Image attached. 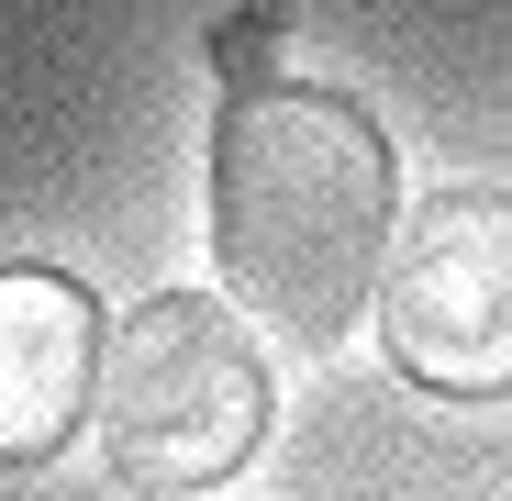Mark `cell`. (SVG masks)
<instances>
[{
	"label": "cell",
	"mask_w": 512,
	"mask_h": 501,
	"mask_svg": "<svg viewBox=\"0 0 512 501\" xmlns=\"http://www.w3.org/2000/svg\"><path fill=\"white\" fill-rule=\"evenodd\" d=\"M401 223V156L357 90L245 78L212 123V257L234 312H256L279 346H346L379 301Z\"/></svg>",
	"instance_id": "obj_1"
},
{
	"label": "cell",
	"mask_w": 512,
	"mask_h": 501,
	"mask_svg": "<svg viewBox=\"0 0 512 501\" xmlns=\"http://www.w3.org/2000/svg\"><path fill=\"white\" fill-rule=\"evenodd\" d=\"M379 346L435 401H512V190H435L412 201L379 268Z\"/></svg>",
	"instance_id": "obj_3"
},
{
	"label": "cell",
	"mask_w": 512,
	"mask_h": 501,
	"mask_svg": "<svg viewBox=\"0 0 512 501\" xmlns=\"http://www.w3.org/2000/svg\"><path fill=\"white\" fill-rule=\"evenodd\" d=\"M268 45H279V12H234V23H212V67H234V78L268 67Z\"/></svg>",
	"instance_id": "obj_5"
},
{
	"label": "cell",
	"mask_w": 512,
	"mask_h": 501,
	"mask_svg": "<svg viewBox=\"0 0 512 501\" xmlns=\"http://www.w3.org/2000/svg\"><path fill=\"white\" fill-rule=\"evenodd\" d=\"M101 301L67 268H0V468H45L101 401Z\"/></svg>",
	"instance_id": "obj_4"
},
{
	"label": "cell",
	"mask_w": 512,
	"mask_h": 501,
	"mask_svg": "<svg viewBox=\"0 0 512 501\" xmlns=\"http://www.w3.org/2000/svg\"><path fill=\"white\" fill-rule=\"evenodd\" d=\"M101 457L134 501L234 479L268 446V357L223 290H156L101 334Z\"/></svg>",
	"instance_id": "obj_2"
}]
</instances>
